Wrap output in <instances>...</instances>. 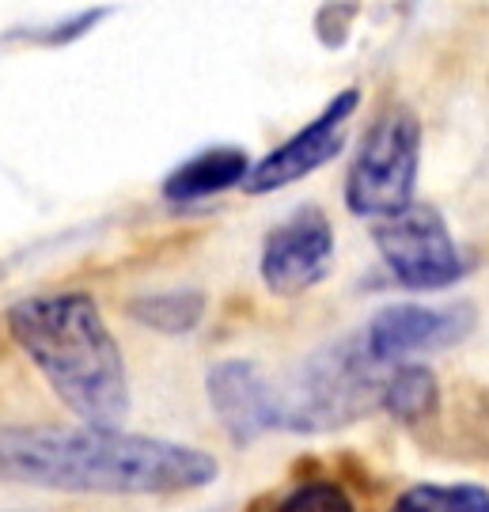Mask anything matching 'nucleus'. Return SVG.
Segmentation results:
<instances>
[{"mask_svg": "<svg viewBox=\"0 0 489 512\" xmlns=\"http://www.w3.org/2000/svg\"><path fill=\"white\" fill-rule=\"evenodd\" d=\"M391 512H489V490L471 482H421L395 497Z\"/></svg>", "mask_w": 489, "mask_h": 512, "instance_id": "13", "label": "nucleus"}, {"mask_svg": "<svg viewBox=\"0 0 489 512\" xmlns=\"http://www.w3.org/2000/svg\"><path fill=\"white\" fill-rule=\"evenodd\" d=\"M334 258V228L319 205H300L262 239L258 270L273 296H300L319 285Z\"/></svg>", "mask_w": 489, "mask_h": 512, "instance_id": "6", "label": "nucleus"}, {"mask_svg": "<svg viewBox=\"0 0 489 512\" xmlns=\"http://www.w3.org/2000/svg\"><path fill=\"white\" fill-rule=\"evenodd\" d=\"M107 19V8H84V12H73V16L57 19V23H46V27H19V31H12L8 38V46H69V42H76V38H84L91 31V27H99Z\"/></svg>", "mask_w": 489, "mask_h": 512, "instance_id": "14", "label": "nucleus"}, {"mask_svg": "<svg viewBox=\"0 0 489 512\" xmlns=\"http://www.w3.org/2000/svg\"><path fill=\"white\" fill-rule=\"evenodd\" d=\"M376 361L361 338L330 342L304 368L277 384V406H281V429L308 437V433H334L342 425L361 421L383 406V384L387 376L376 372Z\"/></svg>", "mask_w": 489, "mask_h": 512, "instance_id": "3", "label": "nucleus"}, {"mask_svg": "<svg viewBox=\"0 0 489 512\" xmlns=\"http://www.w3.org/2000/svg\"><path fill=\"white\" fill-rule=\"evenodd\" d=\"M129 315L148 330L160 334H186L205 319V293L201 289H163L129 300Z\"/></svg>", "mask_w": 489, "mask_h": 512, "instance_id": "11", "label": "nucleus"}, {"mask_svg": "<svg viewBox=\"0 0 489 512\" xmlns=\"http://www.w3.org/2000/svg\"><path fill=\"white\" fill-rule=\"evenodd\" d=\"M4 478L61 494L156 497L198 490L220 463L201 448L118 429H4Z\"/></svg>", "mask_w": 489, "mask_h": 512, "instance_id": "1", "label": "nucleus"}, {"mask_svg": "<svg viewBox=\"0 0 489 512\" xmlns=\"http://www.w3.org/2000/svg\"><path fill=\"white\" fill-rule=\"evenodd\" d=\"M8 330L80 421L114 429L129 414L122 349L88 293L16 300L8 308Z\"/></svg>", "mask_w": 489, "mask_h": 512, "instance_id": "2", "label": "nucleus"}, {"mask_svg": "<svg viewBox=\"0 0 489 512\" xmlns=\"http://www.w3.org/2000/svg\"><path fill=\"white\" fill-rule=\"evenodd\" d=\"M277 512H357L353 509V501L345 494L338 482H304V486H296L285 501H281V509Z\"/></svg>", "mask_w": 489, "mask_h": 512, "instance_id": "15", "label": "nucleus"}, {"mask_svg": "<svg viewBox=\"0 0 489 512\" xmlns=\"http://www.w3.org/2000/svg\"><path fill=\"white\" fill-rule=\"evenodd\" d=\"M372 239L380 247L383 266L406 289L433 293V289H448L452 281L463 277V255L433 205L414 202L410 209H402L399 217L376 220Z\"/></svg>", "mask_w": 489, "mask_h": 512, "instance_id": "5", "label": "nucleus"}, {"mask_svg": "<svg viewBox=\"0 0 489 512\" xmlns=\"http://www.w3.org/2000/svg\"><path fill=\"white\" fill-rule=\"evenodd\" d=\"M474 304H448V308H425V304H391L376 311L364 327V346L376 365L406 361L414 353L448 349L463 342L474 330Z\"/></svg>", "mask_w": 489, "mask_h": 512, "instance_id": "8", "label": "nucleus"}, {"mask_svg": "<svg viewBox=\"0 0 489 512\" xmlns=\"http://www.w3.org/2000/svg\"><path fill=\"white\" fill-rule=\"evenodd\" d=\"M361 107V92L357 88H345L326 103L308 126H300L292 133L285 145H277L273 152H266L258 164L251 167V179H247V194H273V190H285L289 183L304 179L311 171H319L323 164H330L345 145V129L349 118Z\"/></svg>", "mask_w": 489, "mask_h": 512, "instance_id": "7", "label": "nucleus"}, {"mask_svg": "<svg viewBox=\"0 0 489 512\" xmlns=\"http://www.w3.org/2000/svg\"><path fill=\"white\" fill-rule=\"evenodd\" d=\"M205 391L213 414L224 425V433L236 444H251L262 433L281 429V406H277V384L251 361H220L205 376Z\"/></svg>", "mask_w": 489, "mask_h": 512, "instance_id": "9", "label": "nucleus"}, {"mask_svg": "<svg viewBox=\"0 0 489 512\" xmlns=\"http://www.w3.org/2000/svg\"><path fill=\"white\" fill-rule=\"evenodd\" d=\"M357 12H361V4H323V8L315 12V35L323 38V46H330V50L345 46Z\"/></svg>", "mask_w": 489, "mask_h": 512, "instance_id": "16", "label": "nucleus"}, {"mask_svg": "<svg viewBox=\"0 0 489 512\" xmlns=\"http://www.w3.org/2000/svg\"><path fill=\"white\" fill-rule=\"evenodd\" d=\"M436 399L440 387L425 365H399L383 384V410L402 425H421L425 418H433Z\"/></svg>", "mask_w": 489, "mask_h": 512, "instance_id": "12", "label": "nucleus"}, {"mask_svg": "<svg viewBox=\"0 0 489 512\" xmlns=\"http://www.w3.org/2000/svg\"><path fill=\"white\" fill-rule=\"evenodd\" d=\"M421 164V122L406 103L383 107L364 129L345 175V205L353 217L387 220L414 205Z\"/></svg>", "mask_w": 489, "mask_h": 512, "instance_id": "4", "label": "nucleus"}, {"mask_svg": "<svg viewBox=\"0 0 489 512\" xmlns=\"http://www.w3.org/2000/svg\"><path fill=\"white\" fill-rule=\"evenodd\" d=\"M251 167H254L251 156H247L243 148H232V145L205 148L198 156L182 160V164L163 179V198L175 205L213 198V194H224V190H232V186H247Z\"/></svg>", "mask_w": 489, "mask_h": 512, "instance_id": "10", "label": "nucleus"}]
</instances>
